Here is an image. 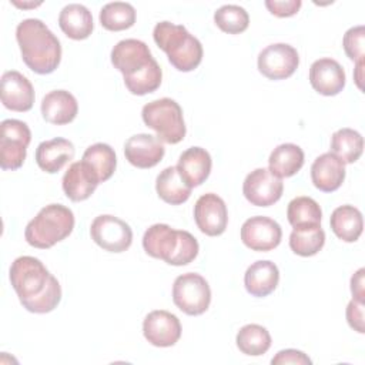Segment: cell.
<instances>
[{
	"label": "cell",
	"instance_id": "obj_3",
	"mask_svg": "<svg viewBox=\"0 0 365 365\" xmlns=\"http://www.w3.org/2000/svg\"><path fill=\"white\" fill-rule=\"evenodd\" d=\"M16 38L24 64L37 74L53 73L61 60V44L40 19H24L17 24Z\"/></svg>",
	"mask_w": 365,
	"mask_h": 365
},
{
	"label": "cell",
	"instance_id": "obj_6",
	"mask_svg": "<svg viewBox=\"0 0 365 365\" xmlns=\"http://www.w3.org/2000/svg\"><path fill=\"white\" fill-rule=\"evenodd\" d=\"M73 228V211L63 204H48L29 221L24 230V238L31 247L47 250L67 238Z\"/></svg>",
	"mask_w": 365,
	"mask_h": 365
},
{
	"label": "cell",
	"instance_id": "obj_28",
	"mask_svg": "<svg viewBox=\"0 0 365 365\" xmlns=\"http://www.w3.org/2000/svg\"><path fill=\"white\" fill-rule=\"evenodd\" d=\"M191 187L178 174L177 167L171 165L164 168L155 180V191L158 197L171 205H180L185 202L191 195Z\"/></svg>",
	"mask_w": 365,
	"mask_h": 365
},
{
	"label": "cell",
	"instance_id": "obj_30",
	"mask_svg": "<svg viewBox=\"0 0 365 365\" xmlns=\"http://www.w3.org/2000/svg\"><path fill=\"white\" fill-rule=\"evenodd\" d=\"M238 349L250 356L264 355L271 346V335L268 329L258 324L244 325L235 338Z\"/></svg>",
	"mask_w": 365,
	"mask_h": 365
},
{
	"label": "cell",
	"instance_id": "obj_5",
	"mask_svg": "<svg viewBox=\"0 0 365 365\" xmlns=\"http://www.w3.org/2000/svg\"><path fill=\"white\" fill-rule=\"evenodd\" d=\"M155 44L178 71H192L202 60V46L184 26L160 21L153 30Z\"/></svg>",
	"mask_w": 365,
	"mask_h": 365
},
{
	"label": "cell",
	"instance_id": "obj_12",
	"mask_svg": "<svg viewBox=\"0 0 365 365\" xmlns=\"http://www.w3.org/2000/svg\"><path fill=\"white\" fill-rule=\"evenodd\" d=\"M284 191V182L268 168H255L242 184L244 197L257 207H269L275 204Z\"/></svg>",
	"mask_w": 365,
	"mask_h": 365
},
{
	"label": "cell",
	"instance_id": "obj_37",
	"mask_svg": "<svg viewBox=\"0 0 365 365\" xmlns=\"http://www.w3.org/2000/svg\"><path fill=\"white\" fill-rule=\"evenodd\" d=\"M301 0H265V7L277 17H289L298 13Z\"/></svg>",
	"mask_w": 365,
	"mask_h": 365
},
{
	"label": "cell",
	"instance_id": "obj_9",
	"mask_svg": "<svg viewBox=\"0 0 365 365\" xmlns=\"http://www.w3.org/2000/svg\"><path fill=\"white\" fill-rule=\"evenodd\" d=\"M0 125V167L14 171L20 168L26 160L31 131L24 121L16 118L3 120Z\"/></svg>",
	"mask_w": 365,
	"mask_h": 365
},
{
	"label": "cell",
	"instance_id": "obj_17",
	"mask_svg": "<svg viewBox=\"0 0 365 365\" xmlns=\"http://www.w3.org/2000/svg\"><path fill=\"white\" fill-rule=\"evenodd\" d=\"M165 148L158 137L151 134L131 135L124 144V155L127 161L137 168H151L164 157Z\"/></svg>",
	"mask_w": 365,
	"mask_h": 365
},
{
	"label": "cell",
	"instance_id": "obj_20",
	"mask_svg": "<svg viewBox=\"0 0 365 365\" xmlns=\"http://www.w3.org/2000/svg\"><path fill=\"white\" fill-rule=\"evenodd\" d=\"M76 148L73 143L63 137H56L40 143L36 148V163L37 165L48 173H58L68 161L74 158Z\"/></svg>",
	"mask_w": 365,
	"mask_h": 365
},
{
	"label": "cell",
	"instance_id": "obj_32",
	"mask_svg": "<svg viewBox=\"0 0 365 365\" xmlns=\"http://www.w3.org/2000/svg\"><path fill=\"white\" fill-rule=\"evenodd\" d=\"M83 161H86L97 174L98 181H107L115 171L117 157L114 150L106 143H96L83 154Z\"/></svg>",
	"mask_w": 365,
	"mask_h": 365
},
{
	"label": "cell",
	"instance_id": "obj_16",
	"mask_svg": "<svg viewBox=\"0 0 365 365\" xmlns=\"http://www.w3.org/2000/svg\"><path fill=\"white\" fill-rule=\"evenodd\" d=\"M1 103L11 111H29L34 103V88L29 78L16 70L3 73L0 81Z\"/></svg>",
	"mask_w": 365,
	"mask_h": 365
},
{
	"label": "cell",
	"instance_id": "obj_18",
	"mask_svg": "<svg viewBox=\"0 0 365 365\" xmlns=\"http://www.w3.org/2000/svg\"><path fill=\"white\" fill-rule=\"evenodd\" d=\"M345 71L334 58L315 60L309 67V83L322 96H336L345 87Z\"/></svg>",
	"mask_w": 365,
	"mask_h": 365
},
{
	"label": "cell",
	"instance_id": "obj_1",
	"mask_svg": "<svg viewBox=\"0 0 365 365\" xmlns=\"http://www.w3.org/2000/svg\"><path fill=\"white\" fill-rule=\"evenodd\" d=\"M9 277L20 304L30 312H50L61 301V287L57 278L38 258L30 255L16 258Z\"/></svg>",
	"mask_w": 365,
	"mask_h": 365
},
{
	"label": "cell",
	"instance_id": "obj_34",
	"mask_svg": "<svg viewBox=\"0 0 365 365\" xmlns=\"http://www.w3.org/2000/svg\"><path fill=\"white\" fill-rule=\"evenodd\" d=\"M287 217L289 224L297 227H307V225H319L322 218V211L319 204L311 197H297L289 201L287 208Z\"/></svg>",
	"mask_w": 365,
	"mask_h": 365
},
{
	"label": "cell",
	"instance_id": "obj_2",
	"mask_svg": "<svg viewBox=\"0 0 365 365\" xmlns=\"http://www.w3.org/2000/svg\"><path fill=\"white\" fill-rule=\"evenodd\" d=\"M111 63L123 74L131 94L144 96L155 91L163 80V71L151 56L148 46L137 38L118 41L111 50Z\"/></svg>",
	"mask_w": 365,
	"mask_h": 365
},
{
	"label": "cell",
	"instance_id": "obj_25",
	"mask_svg": "<svg viewBox=\"0 0 365 365\" xmlns=\"http://www.w3.org/2000/svg\"><path fill=\"white\" fill-rule=\"evenodd\" d=\"M58 26L67 37L73 40H84L91 34L94 23L91 11L86 6L70 3L60 11Z\"/></svg>",
	"mask_w": 365,
	"mask_h": 365
},
{
	"label": "cell",
	"instance_id": "obj_14",
	"mask_svg": "<svg viewBox=\"0 0 365 365\" xmlns=\"http://www.w3.org/2000/svg\"><path fill=\"white\" fill-rule=\"evenodd\" d=\"M194 220L205 235H221L228 224V211L224 200L214 192L201 195L194 205Z\"/></svg>",
	"mask_w": 365,
	"mask_h": 365
},
{
	"label": "cell",
	"instance_id": "obj_39",
	"mask_svg": "<svg viewBox=\"0 0 365 365\" xmlns=\"http://www.w3.org/2000/svg\"><path fill=\"white\" fill-rule=\"evenodd\" d=\"M346 321L349 324V327L359 332L364 334L365 328H364V302H359L356 299H351L348 307H346Z\"/></svg>",
	"mask_w": 365,
	"mask_h": 365
},
{
	"label": "cell",
	"instance_id": "obj_31",
	"mask_svg": "<svg viewBox=\"0 0 365 365\" xmlns=\"http://www.w3.org/2000/svg\"><path fill=\"white\" fill-rule=\"evenodd\" d=\"M325 244V232L321 225L297 227L289 235L291 250L301 257L315 255Z\"/></svg>",
	"mask_w": 365,
	"mask_h": 365
},
{
	"label": "cell",
	"instance_id": "obj_21",
	"mask_svg": "<svg viewBox=\"0 0 365 365\" xmlns=\"http://www.w3.org/2000/svg\"><path fill=\"white\" fill-rule=\"evenodd\" d=\"M311 180L319 191L332 192L345 180V164L335 154L324 153L311 165Z\"/></svg>",
	"mask_w": 365,
	"mask_h": 365
},
{
	"label": "cell",
	"instance_id": "obj_33",
	"mask_svg": "<svg viewBox=\"0 0 365 365\" xmlns=\"http://www.w3.org/2000/svg\"><path fill=\"white\" fill-rule=\"evenodd\" d=\"M100 23L106 30L121 31L127 30L135 23V9L125 1L107 3L100 10Z\"/></svg>",
	"mask_w": 365,
	"mask_h": 365
},
{
	"label": "cell",
	"instance_id": "obj_27",
	"mask_svg": "<svg viewBox=\"0 0 365 365\" xmlns=\"http://www.w3.org/2000/svg\"><path fill=\"white\" fill-rule=\"evenodd\" d=\"M329 224L334 234L345 242H355L362 234L364 228L361 211L356 207L348 204L336 207L332 211Z\"/></svg>",
	"mask_w": 365,
	"mask_h": 365
},
{
	"label": "cell",
	"instance_id": "obj_26",
	"mask_svg": "<svg viewBox=\"0 0 365 365\" xmlns=\"http://www.w3.org/2000/svg\"><path fill=\"white\" fill-rule=\"evenodd\" d=\"M304 165V151L292 143L279 144L272 150L268 158V170L279 177L287 178L297 174Z\"/></svg>",
	"mask_w": 365,
	"mask_h": 365
},
{
	"label": "cell",
	"instance_id": "obj_15",
	"mask_svg": "<svg viewBox=\"0 0 365 365\" xmlns=\"http://www.w3.org/2000/svg\"><path fill=\"white\" fill-rule=\"evenodd\" d=\"M143 334L154 346H173L181 336V324L174 314L164 309H155L144 318Z\"/></svg>",
	"mask_w": 365,
	"mask_h": 365
},
{
	"label": "cell",
	"instance_id": "obj_19",
	"mask_svg": "<svg viewBox=\"0 0 365 365\" xmlns=\"http://www.w3.org/2000/svg\"><path fill=\"white\" fill-rule=\"evenodd\" d=\"M64 194L71 201L87 200L100 184L97 174L86 161L73 163L63 175Z\"/></svg>",
	"mask_w": 365,
	"mask_h": 365
},
{
	"label": "cell",
	"instance_id": "obj_8",
	"mask_svg": "<svg viewBox=\"0 0 365 365\" xmlns=\"http://www.w3.org/2000/svg\"><path fill=\"white\" fill-rule=\"evenodd\" d=\"M173 301L187 315L204 314L211 302V289L207 279L195 272L178 275L173 285Z\"/></svg>",
	"mask_w": 365,
	"mask_h": 365
},
{
	"label": "cell",
	"instance_id": "obj_7",
	"mask_svg": "<svg viewBox=\"0 0 365 365\" xmlns=\"http://www.w3.org/2000/svg\"><path fill=\"white\" fill-rule=\"evenodd\" d=\"M143 121L163 143L177 144L185 137V123L180 104L168 97L153 100L141 110Z\"/></svg>",
	"mask_w": 365,
	"mask_h": 365
},
{
	"label": "cell",
	"instance_id": "obj_38",
	"mask_svg": "<svg viewBox=\"0 0 365 365\" xmlns=\"http://www.w3.org/2000/svg\"><path fill=\"white\" fill-rule=\"evenodd\" d=\"M272 365H287V364H294V365H309L312 364V361L308 358V355H305L302 351L298 349H282L279 352H277V355L271 359Z\"/></svg>",
	"mask_w": 365,
	"mask_h": 365
},
{
	"label": "cell",
	"instance_id": "obj_23",
	"mask_svg": "<svg viewBox=\"0 0 365 365\" xmlns=\"http://www.w3.org/2000/svg\"><path fill=\"white\" fill-rule=\"evenodd\" d=\"M41 115L47 123L63 125L71 123L78 111L76 97L67 90H53L41 100Z\"/></svg>",
	"mask_w": 365,
	"mask_h": 365
},
{
	"label": "cell",
	"instance_id": "obj_13",
	"mask_svg": "<svg viewBox=\"0 0 365 365\" xmlns=\"http://www.w3.org/2000/svg\"><path fill=\"white\" fill-rule=\"evenodd\" d=\"M281 238V225L269 217H251L241 227V240L252 251H271L279 245Z\"/></svg>",
	"mask_w": 365,
	"mask_h": 365
},
{
	"label": "cell",
	"instance_id": "obj_22",
	"mask_svg": "<svg viewBox=\"0 0 365 365\" xmlns=\"http://www.w3.org/2000/svg\"><path fill=\"white\" fill-rule=\"evenodd\" d=\"M211 155L205 148L190 147L178 158L177 170L187 185L198 187L201 185L211 173Z\"/></svg>",
	"mask_w": 365,
	"mask_h": 365
},
{
	"label": "cell",
	"instance_id": "obj_24",
	"mask_svg": "<svg viewBox=\"0 0 365 365\" xmlns=\"http://www.w3.org/2000/svg\"><path fill=\"white\" fill-rule=\"evenodd\" d=\"M279 282L278 267L268 259H259L252 262L244 274V285L248 294L252 297L269 295Z\"/></svg>",
	"mask_w": 365,
	"mask_h": 365
},
{
	"label": "cell",
	"instance_id": "obj_29",
	"mask_svg": "<svg viewBox=\"0 0 365 365\" xmlns=\"http://www.w3.org/2000/svg\"><path fill=\"white\" fill-rule=\"evenodd\" d=\"M364 151L362 135L352 128H339L331 137V153L344 164L355 163Z\"/></svg>",
	"mask_w": 365,
	"mask_h": 365
},
{
	"label": "cell",
	"instance_id": "obj_41",
	"mask_svg": "<svg viewBox=\"0 0 365 365\" xmlns=\"http://www.w3.org/2000/svg\"><path fill=\"white\" fill-rule=\"evenodd\" d=\"M16 6H19V7H36V6H40L41 4V1H38V3H31V4H29V3H17V1H13Z\"/></svg>",
	"mask_w": 365,
	"mask_h": 365
},
{
	"label": "cell",
	"instance_id": "obj_36",
	"mask_svg": "<svg viewBox=\"0 0 365 365\" xmlns=\"http://www.w3.org/2000/svg\"><path fill=\"white\" fill-rule=\"evenodd\" d=\"M364 43H365V29L364 26H355L346 30L344 34L342 46L346 56L356 64H364Z\"/></svg>",
	"mask_w": 365,
	"mask_h": 365
},
{
	"label": "cell",
	"instance_id": "obj_10",
	"mask_svg": "<svg viewBox=\"0 0 365 365\" xmlns=\"http://www.w3.org/2000/svg\"><path fill=\"white\" fill-rule=\"evenodd\" d=\"M90 235L98 247L110 252L127 251L133 242V231L130 225L110 214H101L93 220Z\"/></svg>",
	"mask_w": 365,
	"mask_h": 365
},
{
	"label": "cell",
	"instance_id": "obj_4",
	"mask_svg": "<svg viewBox=\"0 0 365 365\" xmlns=\"http://www.w3.org/2000/svg\"><path fill=\"white\" fill-rule=\"evenodd\" d=\"M143 248L150 257L175 267L194 261L200 250L198 241L191 232L174 230L167 224H154L147 228L143 237Z\"/></svg>",
	"mask_w": 365,
	"mask_h": 365
},
{
	"label": "cell",
	"instance_id": "obj_40",
	"mask_svg": "<svg viewBox=\"0 0 365 365\" xmlns=\"http://www.w3.org/2000/svg\"><path fill=\"white\" fill-rule=\"evenodd\" d=\"M364 268H359L351 278V292L354 299L364 302Z\"/></svg>",
	"mask_w": 365,
	"mask_h": 365
},
{
	"label": "cell",
	"instance_id": "obj_35",
	"mask_svg": "<svg viewBox=\"0 0 365 365\" xmlns=\"http://www.w3.org/2000/svg\"><path fill=\"white\" fill-rule=\"evenodd\" d=\"M215 24L228 34H238L247 30L250 16L247 10L238 4H224L214 13Z\"/></svg>",
	"mask_w": 365,
	"mask_h": 365
},
{
	"label": "cell",
	"instance_id": "obj_11",
	"mask_svg": "<svg viewBox=\"0 0 365 365\" xmlns=\"http://www.w3.org/2000/svg\"><path fill=\"white\" fill-rule=\"evenodd\" d=\"M258 70L269 80H284L291 77L299 64L297 48L287 43L267 46L258 54Z\"/></svg>",
	"mask_w": 365,
	"mask_h": 365
}]
</instances>
